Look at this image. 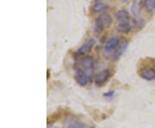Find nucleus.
Masks as SVG:
<instances>
[{
    "label": "nucleus",
    "instance_id": "1",
    "mask_svg": "<svg viewBox=\"0 0 155 128\" xmlns=\"http://www.w3.org/2000/svg\"><path fill=\"white\" fill-rule=\"evenodd\" d=\"M94 60L91 57H84L79 60V65H80V69H82L86 75L88 76L89 81L91 82L92 78H93V73H94Z\"/></svg>",
    "mask_w": 155,
    "mask_h": 128
},
{
    "label": "nucleus",
    "instance_id": "2",
    "mask_svg": "<svg viewBox=\"0 0 155 128\" xmlns=\"http://www.w3.org/2000/svg\"><path fill=\"white\" fill-rule=\"evenodd\" d=\"M112 22V18L109 14H103L99 16L98 18L96 20L95 24V31L97 34H99L102 32L104 28H109Z\"/></svg>",
    "mask_w": 155,
    "mask_h": 128
},
{
    "label": "nucleus",
    "instance_id": "3",
    "mask_svg": "<svg viewBox=\"0 0 155 128\" xmlns=\"http://www.w3.org/2000/svg\"><path fill=\"white\" fill-rule=\"evenodd\" d=\"M95 44V40L93 39H88L84 43L83 46L77 51V54L78 56H85L87 55L88 53H90V52L91 51L93 46Z\"/></svg>",
    "mask_w": 155,
    "mask_h": 128
},
{
    "label": "nucleus",
    "instance_id": "4",
    "mask_svg": "<svg viewBox=\"0 0 155 128\" xmlns=\"http://www.w3.org/2000/svg\"><path fill=\"white\" fill-rule=\"evenodd\" d=\"M110 77V72L109 70H103L101 71L100 72H98L97 74L96 78H95V82L97 85L98 86H102L104 84H105L106 82L108 81V79Z\"/></svg>",
    "mask_w": 155,
    "mask_h": 128
},
{
    "label": "nucleus",
    "instance_id": "5",
    "mask_svg": "<svg viewBox=\"0 0 155 128\" xmlns=\"http://www.w3.org/2000/svg\"><path fill=\"white\" fill-rule=\"evenodd\" d=\"M75 79H76L78 84H79V85H81V86H85L90 82L89 81L88 76L86 75V73L84 72L83 70L80 69V68L76 69Z\"/></svg>",
    "mask_w": 155,
    "mask_h": 128
},
{
    "label": "nucleus",
    "instance_id": "6",
    "mask_svg": "<svg viewBox=\"0 0 155 128\" xmlns=\"http://www.w3.org/2000/svg\"><path fill=\"white\" fill-rule=\"evenodd\" d=\"M139 75L148 81L155 80V69L152 67H144L140 69V71L139 72Z\"/></svg>",
    "mask_w": 155,
    "mask_h": 128
},
{
    "label": "nucleus",
    "instance_id": "7",
    "mask_svg": "<svg viewBox=\"0 0 155 128\" xmlns=\"http://www.w3.org/2000/svg\"><path fill=\"white\" fill-rule=\"evenodd\" d=\"M119 23H129V14L126 11H119L116 14Z\"/></svg>",
    "mask_w": 155,
    "mask_h": 128
},
{
    "label": "nucleus",
    "instance_id": "8",
    "mask_svg": "<svg viewBox=\"0 0 155 128\" xmlns=\"http://www.w3.org/2000/svg\"><path fill=\"white\" fill-rule=\"evenodd\" d=\"M78 123L74 117H67L63 121V128H77Z\"/></svg>",
    "mask_w": 155,
    "mask_h": 128
},
{
    "label": "nucleus",
    "instance_id": "9",
    "mask_svg": "<svg viewBox=\"0 0 155 128\" xmlns=\"http://www.w3.org/2000/svg\"><path fill=\"white\" fill-rule=\"evenodd\" d=\"M119 41H120V40L118 37H114V38L110 39L106 43L105 50L107 52H112V51L116 50V47L119 45Z\"/></svg>",
    "mask_w": 155,
    "mask_h": 128
},
{
    "label": "nucleus",
    "instance_id": "10",
    "mask_svg": "<svg viewBox=\"0 0 155 128\" xmlns=\"http://www.w3.org/2000/svg\"><path fill=\"white\" fill-rule=\"evenodd\" d=\"M140 9H141V0H134L132 5V8L131 11L134 16L138 17L140 14Z\"/></svg>",
    "mask_w": 155,
    "mask_h": 128
},
{
    "label": "nucleus",
    "instance_id": "11",
    "mask_svg": "<svg viewBox=\"0 0 155 128\" xmlns=\"http://www.w3.org/2000/svg\"><path fill=\"white\" fill-rule=\"evenodd\" d=\"M127 41H124L123 43L120 45V46L118 47V48H116V53H114V55H113V58L115 59H119L121 55H122V53H124V51L126 50V48H127Z\"/></svg>",
    "mask_w": 155,
    "mask_h": 128
},
{
    "label": "nucleus",
    "instance_id": "12",
    "mask_svg": "<svg viewBox=\"0 0 155 128\" xmlns=\"http://www.w3.org/2000/svg\"><path fill=\"white\" fill-rule=\"evenodd\" d=\"M131 29V26L129 23H119L117 25V30L122 33H127Z\"/></svg>",
    "mask_w": 155,
    "mask_h": 128
},
{
    "label": "nucleus",
    "instance_id": "13",
    "mask_svg": "<svg viewBox=\"0 0 155 128\" xmlns=\"http://www.w3.org/2000/svg\"><path fill=\"white\" fill-rule=\"evenodd\" d=\"M145 7L148 12H153L155 10V0H145Z\"/></svg>",
    "mask_w": 155,
    "mask_h": 128
},
{
    "label": "nucleus",
    "instance_id": "14",
    "mask_svg": "<svg viewBox=\"0 0 155 128\" xmlns=\"http://www.w3.org/2000/svg\"><path fill=\"white\" fill-rule=\"evenodd\" d=\"M104 9H105V5L103 3H97L93 7V10L95 11H97V12H100V11H104Z\"/></svg>",
    "mask_w": 155,
    "mask_h": 128
},
{
    "label": "nucleus",
    "instance_id": "15",
    "mask_svg": "<svg viewBox=\"0 0 155 128\" xmlns=\"http://www.w3.org/2000/svg\"><path fill=\"white\" fill-rule=\"evenodd\" d=\"M104 95L105 97L110 98V97H112V96L114 95V91H109V92H106V93L104 94Z\"/></svg>",
    "mask_w": 155,
    "mask_h": 128
},
{
    "label": "nucleus",
    "instance_id": "16",
    "mask_svg": "<svg viewBox=\"0 0 155 128\" xmlns=\"http://www.w3.org/2000/svg\"><path fill=\"white\" fill-rule=\"evenodd\" d=\"M77 128H86V126H84V124H83V123H78V125Z\"/></svg>",
    "mask_w": 155,
    "mask_h": 128
},
{
    "label": "nucleus",
    "instance_id": "17",
    "mask_svg": "<svg viewBox=\"0 0 155 128\" xmlns=\"http://www.w3.org/2000/svg\"><path fill=\"white\" fill-rule=\"evenodd\" d=\"M127 0H120V2H122V3H125V2H127Z\"/></svg>",
    "mask_w": 155,
    "mask_h": 128
},
{
    "label": "nucleus",
    "instance_id": "18",
    "mask_svg": "<svg viewBox=\"0 0 155 128\" xmlns=\"http://www.w3.org/2000/svg\"><path fill=\"white\" fill-rule=\"evenodd\" d=\"M91 128H95V127H91Z\"/></svg>",
    "mask_w": 155,
    "mask_h": 128
},
{
    "label": "nucleus",
    "instance_id": "19",
    "mask_svg": "<svg viewBox=\"0 0 155 128\" xmlns=\"http://www.w3.org/2000/svg\"><path fill=\"white\" fill-rule=\"evenodd\" d=\"M154 63H155V62H154Z\"/></svg>",
    "mask_w": 155,
    "mask_h": 128
}]
</instances>
